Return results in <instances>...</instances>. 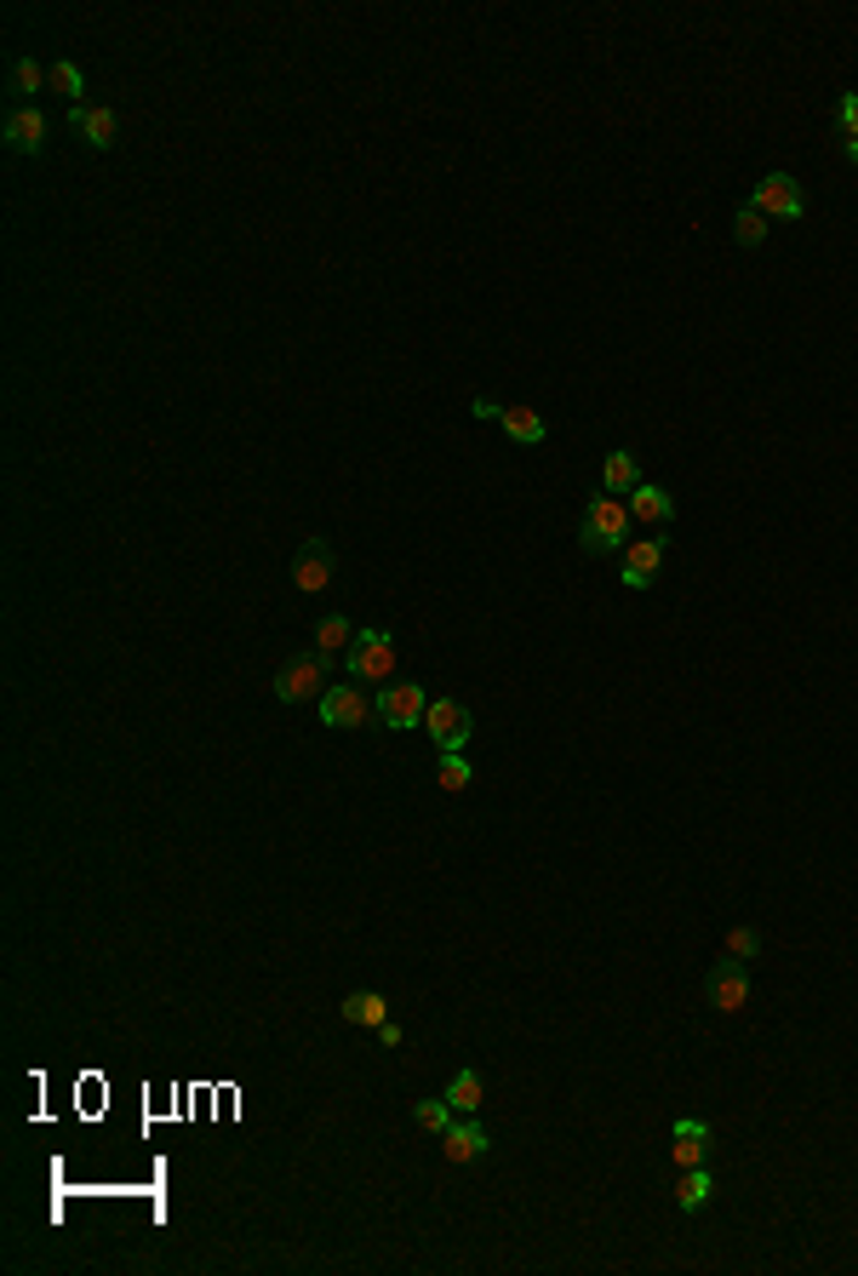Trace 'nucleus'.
I'll use <instances>...</instances> for the list:
<instances>
[{"label": "nucleus", "instance_id": "f257e3e1", "mask_svg": "<svg viewBox=\"0 0 858 1276\" xmlns=\"http://www.w3.org/2000/svg\"><path fill=\"white\" fill-rule=\"evenodd\" d=\"M629 504H618L613 492H601L584 504V527H578V544H584V556H613V549H624L629 538Z\"/></svg>", "mask_w": 858, "mask_h": 1276}, {"label": "nucleus", "instance_id": "f03ea898", "mask_svg": "<svg viewBox=\"0 0 858 1276\" xmlns=\"http://www.w3.org/2000/svg\"><path fill=\"white\" fill-rule=\"evenodd\" d=\"M349 682H367V687L395 682V636L390 630H356V641H349Z\"/></svg>", "mask_w": 858, "mask_h": 1276}, {"label": "nucleus", "instance_id": "7ed1b4c3", "mask_svg": "<svg viewBox=\"0 0 858 1276\" xmlns=\"http://www.w3.org/2000/svg\"><path fill=\"white\" fill-rule=\"evenodd\" d=\"M424 728H429V739H436V750H464L469 733H475V716L459 705V698H429Z\"/></svg>", "mask_w": 858, "mask_h": 1276}, {"label": "nucleus", "instance_id": "20e7f679", "mask_svg": "<svg viewBox=\"0 0 858 1276\" xmlns=\"http://www.w3.org/2000/svg\"><path fill=\"white\" fill-rule=\"evenodd\" d=\"M378 721H384L390 733H407L413 721H424V710H429V698H424V687H413V682H390V687H378Z\"/></svg>", "mask_w": 858, "mask_h": 1276}, {"label": "nucleus", "instance_id": "39448f33", "mask_svg": "<svg viewBox=\"0 0 858 1276\" xmlns=\"http://www.w3.org/2000/svg\"><path fill=\"white\" fill-rule=\"evenodd\" d=\"M326 659H310V653H292L281 670H275V698H287V705H304V698L326 693Z\"/></svg>", "mask_w": 858, "mask_h": 1276}, {"label": "nucleus", "instance_id": "423d86ee", "mask_svg": "<svg viewBox=\"0 0 858 1276\" xmlns=\"http://www.w3.org/2000/svg\"><path fill=\"white\" fill-rule=\"evenodd\" d=\"M372 716H378V705H372L361 687H326V693H321V721H326V728L356 733V728H367Z\"/></svg>", "mask_w": 858, "mask_h": 1276}, {"label": "nucleus", "instance_id": "0eeeda50", "mask_svg": "<svg viewBox=\"0 0 858 1276\" xmlns=\"http://www.w3.org/2000/svg\"><path fill=\"white\" fill-rule=\"evenodd\" d=\"M750 207L767 212V218H801L807 212V195H801V184L790 178V172H767V178L755 184Z\"/></svg>", "mask_w": 858, "mask_h": 1276}, {"label": "nucleus", "instance_id": "6e6552de", "mask_svg": "<svg viewBox=\"0 0 858 1276\" xmlns=\"http://www.w3.org/2000/svg\"><path fill=\"white\" fill-rule=\"evenodd\" d=\"M704 996H710L716 1013H744V1002H750V973H744V962H716Z\"/></svg>", "mask_w": 858, "mask_h": 1276}, {"label": "nucleus", "instance_id": "1a4fd4ad", "mask_svg": "<svg viewBox=\"0 0 858 1276\" xmlns=\"http://www.w3.org/2000/svg\"><path fill=\"white\" fill-rule=\"evenodd\" d=\"M664 538H636L624 549V590H647L652 579H659V567H664Z\"/></svg>", "mask_w": 858, "mask_h": 1276}, {"label": "nucleus", "instance_id": "9d476101", "mask_svg": "<svg viewBox=\"0 0 858 1276\" xmlns=\"http://www.w3.org/2000/svg\"><path fill=\"white\" fill-rule=\"evenodd\" d=\"M292 584L304 590V595H321L326 584H333V549H326L321 538H310L304 549H298V561H292Z\"/></svg>", "mask_w": 858, "mask_h": 1276}, {"label": "nucleus", "instance_id": "9b49d317", "mask_svg": "<svg viewBox=\"0 0 858 1276\" xmlns=\"http://www.w3.org/2000/svg\"><path fill=\"white\" fill-rule=\"evenodd\" d=\"M441 1150H447L452 1168H464V1162H475V1157H487L492 1139H487V1128H482L475 1116H464V1122H452V1128L441 1134Z\"/></svg>", "mask_w": 858, "mask_h": 1276}, {"label": "nucleus", "instance_id": "f8f14e48", "mask_svg": "<svg viewBox=\"0 0 858 1276\" xmlns=\"http://www.w3.org/2000/svg\"><path fill=\"white\" fill-rule=\"evenodd\" d=\"M704 1150H710V1122H698V1116H675V1134H670V1157H675V1168H704Z\"/></svg>", "mask_w": 858, "mask_h": 1276}, {"label": "nucleus", "instance_id": "ddd939ff", "mask_svg": "<svg viewBox=\"0 0 858 1276\" xmlns=\"http://www.w3.org/2000/svg\"><path fill=\"white\" fill-rule=\"evenodd\" d=\"M69 127L81 132L92 149H109V143H115V132H120V120H115V109H109V104H74V109H69Z\"/></svg>", "mask_w": 858, "mask_h": 1276}, {"label": "nucleus", "instance_id": "4468645a", "mask_svg": "<svg viewBox=\"0 0 858 1276\" xmlns=\"http://www.w3.org/2000/svg\"><path fill=\"white\" fill-rule=\"evenodd\" d=\"M7 149H12V155H40V149H46V115L30 109V104L12 109L7 115Z\"/></svg>", "mask_w": 858, "mask_h": 1276}, {"label": "nucleus", "instance_id": "2eb2a0df", "mask_svg": "<svg viewBox=\"0 0 858 1276\" xmlns=\"http://www.w3.org/2000/svg\"><path fill=\"white\" fill-rule=\"evenodd\" d=\"M629 515H636V521H647V527H664V521L675 515V504H670V492H664V487L641 482L636 492H629Z\"/></svg>", "mask_w": 858, "mask_h": 1276}, {"label": "nucleus", "instance_id": "dca6fc26", "mask_svg": "<svg viewBox=\"0 0 858 1276\" xmlns=\"http://www.w3.org/2000/svg\"><path fill=\"white\" fill-rule=\"evenodd\" d=\"M601 487H607L613 498L618 492H636L641 487V459L624 453V446H618V453H607V464H601Z\"/></svg>", "mask_w": 858, "mask_h": 1276}, {"label": "nucleus", "instance_id": "f3484780", "mask_svg": "<svg viewBox=\"0 0 858 1276\" xmlns=\"http://www.w3.org/2000/svg\"><path fill=\"white\" fill-rule=\"evenodd\" d=\"M710 1191H716L710 1168H681V1180H675V1208H681V1214H698L704 1203H710Z\"/></svg>", "mask_w": 858, "mask_h": 1276}, {"label": "nucleus", "instance_id": "a211bd4d", "mask_svg": "<svg viewBox=\"0 0 858 1276\" xmlns=\"http://www.w3.org/2000/svg\"><path fill=\"white\" fill-rule=\"evenodd\" d=\"M349 1024H367V1031H378V1024H390V1002L378 990H356V996H344V1008H338Z\"/></svg>", "mask_w": 858, "mask_h": 1276}, {"label": "nucleus", "instance_id": "6ab92c4d", "mask_svg": "<svg viewBox=\"0 0 858 1276\" xmlns=\"http://www.w3.org/2000/svg\"><path fill=\"white\" fill-rule=\"evenodd\" d=\"M503 436H510V441H521V446H538L544 436H549V424L533 413V407H503Z\"/></svg>", "mask_w": 858, "mask_h": 1276}, {"label": "nucleus", "instance_id": "aec40b11", "mask_svg": "<svg viewBox=\"0 0 858 1276\" xmlns=\"http://www.w3.org/2000/svg\"><path fill=\"white\" fill-rule=\"evenodd\" d=\"M356 641V624H349L344 613H326L321 624H315V653L321 659H333V653H344V647Z\"/></svg>", "mask_w": 858, "mask_h": 1276}, {"label": "nucleus", "instance_id": "412c9836", "mask_svg": "<svg viewBox=\"0 0 858 1276\" xmlns=\"http://www.w3.org/2000/svg\"><path fill=\"white\" fill-rule=\"evenodd\" d=\"M447 1105L459 1111V1116H475V1111H482V1070H459V1076H452Z\"/></svg>", "mask_w": 858, "mask_h": 1276}, {"label": "nucleus", "instance_id": "4be33fe9", "mask_svg": "<svg viewBox=\"0 0 858 1276\" xmlns=\"http://www.w3.org/2000/svg\"><path fill=\"white\" fill-rule=\"evenodd\" d=\"M469 779H475V767L464 762V750H441V773H436V785H441L447 796H459V790H469Z\"/></svg>", "mask_w": 858, "mask_h": 1276}, {"label": "nucleus", "instance_id": "5701e85b", "mask_svg": "<svg viewBox=\"0 0 858 1276\" xmlns=\"http://www.w3.org/2000/svg\"><path fill=\"white\" fill-rule=\"evenodd\" d=\"M53 92H63V97H69V109H74V104H86V97H81V92H86V74L74 69L69 58H58V63H53Z\"/></svg>", "mask_w": 858, "mask_h": 1276}, {"label": "nucleus", "instance_id": "b1692460", "mask_svg": "<svg viewBox=\"0 0 858 1276\" xmlns=\"http://www.w3.org/2000/svg\"><path fill=\"white\" fill-rule=\"evenodd\" d=\"M413 1116H418V1128H429V1134H447L452 1128V1105H447V1099H418Z\"/></svg>", "mask_w": 858, "mask_h": 1276}, {"label": "nucleus", "instance_id": "393cba45", "mask_svg": "<svg viewBox=\"0 0 858 1276\" xmlns=\"http://www.w3.org/2000/svg\"><path fill=\"white\" fill-rule=\"evenodd\" d=\"M733 235H739L744 246H762V241H767V212L739 207V218H733Z\"/></svg>", "mask_w": 858, "mask_h": 1276}, {"label": "nucleus", "instance_id": "a878e982", "mask_svg": "<svg viewBox=\"0 0 858 1276\" xmlns=\"http://www.w3.org/2000/svg\"><path fill=\"white\" fill-rule=\"evenodd\" d=\"M727 956H733V962H755V956H762V933H755V928H733V933H727Z\"/></svg>", "mask_w": 858, "mask_h": 1276}, {"label": "nucleus", "instance_id": "bb28decb", "mask_svg": "<svg viewBox=\"0 0 858 1276\" xmlns=\"http://www.w3.org/2000/svg\"><path fill=\"white\" fill-rule=\"evenodd\" d=\"M12 81H18L23 92H40L46 81H53V69H40L35 58H18V63H12Z\"/></svg>", "mask_w": 858, "mask_h": 1276}, {"label": "nucleus", "instance_id": "cd10ccee", "mask_svg": "<svg viewBox=\"0 0 858 1276\" xmlns=\"http://www.w3.org/2000/svg\"><path fill=\"white\" fill-rule=\"evenodd\" d=\"M836 120H842V138H858V92H842Z\"/></svg>", "mask_w": 858, "mask_h": 1276}, {"label": "nucleus", "instance_id": "c85d7f7f", "mask_svg": "<svg viewBox=\"0 0 858 1276\" xmlns=\"http://www.w3.org/2000/svg\"><path fill=\"white\" fill-rule=\"evenodd\" d=\"M469 413H475V418H482V424H492V418H503V407H498V402H487V395H482V402H475Z\"/></svg>", "mask_w": 858, "mask_h": 1276}, {"label": "nucleus", "instance_id": "c756f323", "mask_svg": "<svg viewBox=\"0 0 858 1276\" xmlns=\"http://www.w3.org/2000/svg\"><path fill=\"white\" fill-rule=\"evenodd\" d=\"M847 161L858 166V138H847Z\"/></svg>", "mask_w": 858, "mask_h": 1276}]
</instances>
